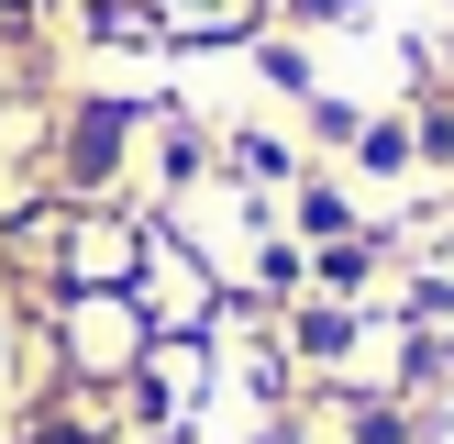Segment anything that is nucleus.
<instances>
[{
    "label": "nucleus",
    "instance_id": "f257e3e1",
    "mask_svg": "<svg viewBox=\"0 0 454 444\" xmlns=\"http://www.w3.org/2000/svg\"><path fill=\"white\" fill-rule=\"evenodd\" d=\"M34 444H78V433H34Z\"/></svg>",
    "mask_w": 454,
    "mask_h": 444
}]
</instances>
